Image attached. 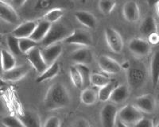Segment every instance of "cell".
<instances>
[{"instance_id":"obj_19","label":"cell","mask_w":159,"mask_h":127,"mask_svg":"<svg viewBox=\"0 0 159 127\" xmlns=\"http://www.w3.org/2000/svg\"><path fill=\"white\" fill-rule=\"evenodd\" d=\"M18 118L25 127H42L38 114L30 111H26L18 115Z\"/></svg>"},{"instance_id":"obj_32","label":"cell","mask_w":159,"mask_h":127,"mask_svg":"<svg viewBox=\"0 0 159 127\" xmlns=\"http://www.w3.org/2000/svg\"><path fill=\"white\" fill-rule=\"evenodd\" d=\"M38 42L32 40L31 38H21L19 39V48L21 53H27L33 49L38 47Z\"/></svg>"},{"instance_id":"obj_24","label":"cell","mask_w":159,"mask_h":127,"mask_svg":"<svg viewBox=\"0 0 159 127\" xmlns=\"http://www.w3.org/2000/svg\"><path fill=\"white\" fill-rule=\"evenodd\" d=\"M119 85V84L118 81L111 80L108 84L100 87L99 89V91H98V100H99L100 102H103V103L108 101L110 99L112 92L114 91L115 89Z\"/></svg>"},{"instance_id":"obj_10","label":"cell","mask_w":159,"mask_h":127,"mask_svg":"<svg viewBox=\"0 0 159 127\" xmlns=\"http://www.w3.org/2000/svg\"><path fill=\"white\" fill-rule=\"evenodd\" d=\"M128 49L134 56L143 57L150 53L151 45L143 38H133L129 42Z\"/></svg>"},{"instance_id":"obj_18","label":"cell","mask_w":159,"mask_h":127,"mask_svg":"<svg viewBox=\"0 0 159 127\" xmlns=\"http://www.w3.org/2000/svg\"><path fill=\"white\" fill-rule=\"evenodd\" d=\"M93 55L87 47H81L73 51L70 55V58L75 64H89L92 62Z\"/></svg>"},{"instance_id":"obj_13","label":"cell","mask_w":159,"mask_h":127,"mask_svg":"<svg viewBox=\"0 0 159 127\" xmlns=\"http://www.w3.org/2000/svg\"><path fill=\"white\" fill-rule=\"evenodd\" d=\"M63 48L60 44L57 43L54 45L44 47L41 49L42 56L48 66L51 65L53 63L57 62V60L59 58V56L61 55Z\"/></svg>"},{"instance_id":"obj_23","label":"cell","mask_w":159,"mask_h":127,"mask_svg":"<svg viewBox=\"0 0 159 127\" xmlns=\"http://www.w3.org/2000/svg\"><path fill=\"white\" fill-rule=\"evenodd\" d=\"M51 25H52V24L46 22V21H41L38 23L36 28H35L30 38L37 42H42V40L45 37V36L47 35L48 32L51 28Z\"/></svg>"},{"instance_id":"obj_46","label":"cell","mask_w":159,"mask_h":127,"mask_svg":"<svg viewBox=\"0 0 159 127\" xmlns=\"http://www.w3.org/2000/svg\"><path fill=\"white\" fill-rule=\"evenodd\" d=\"M7 82L5 81V80L0 76V88H2V87L7 86Z\"/></svg>"},{"instance_id":"obj_48","label":"cell","mask_w":159,"mask_h":127,"mask_svg":"<svg viewBox=\"0 0 159 127\" xmlns=\"http://www.w3.org/2000/svg\"><path fill=\"white\" fill-rule=\"evenodd\" d=\"M2 35L0 33V43L2 42Z\"/></svg>"},{"instance_id":"obj_25","label":"cell","mask_w":159,"mask_h":127,"mask_svg":"<svg viewBox=\"0 0 159 127\" xmlns=\"http://www.w3.org/2000/svg\"><path fill=\"white\" fill-rule=\"evenodd\" d=\"M60 72V65L57 62H55L51 65L48 66V68L45 71L40 74V76L37 78L36 81L38 83H43L47 80H52L55 78Z\"/></svg>"},{"instance_id":"obj_37","label":"cell","mask_w":159,"mask_h":127,"mask_svg":"<svg viewBox=\"0 0 159 127\" xmlns=\"http://www.w3.org/2000/svg\"><path fill=\"white\" fill-rule=\"evenodd\" d=\"M43 127H61V119L57 116H50L46 119Z\"/></svg>"},{"instance_id":"obj_11","label":"cell","mask_w":159,"mask_h":127,"mask_svg":"<svg viewBox=\"0 0 159 127\" xmlns=\"http://www.w3.org/2000/svg\"><path fill=\"white\" fill-rule=\"evenodd\" d=\"M98 65L103 72L107 74H119L123 69L117 60L106 55H102L98 58Z\"/></svg>"},{"instance_id":"obj_42","label":"cell","mask_w":159,"mask_h":127,"mask_svg":"<svg viewBox=\"0 0 159 127\" xmlns=\"http://www.w3.org/2000/svg\"><path fill=\"white\" fill-rule=\"evenodd\" d=\"M7 111V110L3 100L0 98V114H6Z\"/></svg>"},{"instance_id":"obj_16","label":"cell","mask_w":159,"mask_h":127,"mask_svg":"<svg viewBox=\"0 0 159 127\" xmlns=\"http://www.w3.org/2000/svg\"><path fill=\"white\" fill-rule=\"evenodd\" d=\"M123 15L129 22H136L140 18V9L137 2L134 0H129L124 4Z\"/></svg>"},{"instance_id":"obj_44","label":"cell","mask_w":159,"mask_h":127,"mask_svg":"<svg viewBox=\"0 0 159 127\" xmlns=\"http://www.w3.org/2000/svg\"><path fill=\"white\" fill-rule=\"evenodd\" d=\"M116 127H130V126L127 125V124H125L124 122H121L119 119H117V121H116Z\"/></svg>"},{"instance_id":"obj_14","label":"cell","mask_w":159,"mask_h":127,"mask_svg":"<svg viewBox=\"0 0 159 127\" xmlns=\"http://www.w3.org/2000/svg\"><path fill=\"white\" fill-rule=\"evenodd\" d=\"M0 19L7 23L15 25L19 22V16L15 8L7 2L0 0Z\"/></svg>"},{"instance_id":"obj_9","label":"cell","mask_w":159,"mask_h":127,"mask_svg":"<svg viewBox=\"0 0 159 127\" xmlns=\"http://www.w3.org/2000/svg\"><path fill=\"white\" fill-rule=\"evenodd\" d=\"M133 105L143 114H152L155 111V99L150 94H143L134 99Z\"/></svg>"},{"instance_id":"obj_8","label":"cell","mask_w":159,"mask_h":127,"mask_svg":"<svg viewBox=\"0 0 159 127\" xmlns=\"http://www.w3.org/2000/svg\"><path fill=\"white\" fill-rule=\"evenodd\" d=\"M71 3L69 0H36L34 11L38 14L43 12V15L45 13L54 8H62L65 7H70Z\"/></svg>"},{"instance_id":"obj_51","label":"cell","mask_w":159,"mask_h":127,"mask_svg":"<svg viewBox=\"0 0 159 127\" xmlns=\"http://www.w3.org/2000/svg\"><path fill=\"white\" fill-rule=\"evenodd\" d=\"M81 2H86V0H81Z\"/></svg>"},{"instance_id":"obj_15","label":"cell","mask_w":159,"mask_h":127,"mask_svg":"<svg viewBox=\"0 0 159 127\" xmlns=\"http://www.w3.org/2000/svg\"><path fill=\"white\" fill-rule=\"evenodd\" d=\"M30 70V68L28 65L16 66L9 71L4 72L2 78L7 83L8 82L14 83V82L19 81L29 73Z\"/></svg>"},{"instance_id":"obj_5","label":"cell","mask_w":159,"mask_h":127,"mask_svg":"<svg viewBox=\"0 0 159 127\" xmlns=\"http://www.w3.org/2000/svg\"><path fill=\"white\" fill-rule=\"evenodd\" d=\"M104 36L109 49L115 53H121L124 48V42L119 31L114 28L107 27L104 30Z\"/></svg>"},{"instance_id":"obj_2","label":"cell","mask_w":159,"mask_h":127,"mask_svg":"<svg viewBox=\"0 0 159 127\" xmlns=\"http://www.w3.org/2000/svg\"><path fill=\"white\" fill-rule=\"evenodd\" d=\"M127 80L129 87L134 90L141 88L147 80V69L143 62L133 61L127 64Z\"/></svg>"},{"instance_id":"obj_22","label":"cell","mask_w":159,"mask_h":127,"mask_svg":"<svg viewBox=\"0 0 159 127\" xmlns=\"http://www.w3.org/2000/svg\"><path fill=\"white\" fill-rule=\"evenodd\" d=\"M139 31L143 36L149 37L150 35L157 33V25L154 17L148 16L141 23Z\"/></svg>"},{"instance_id":"obj_45","label":"cell","mask_w":159,"mask_h":127,"mask_svg":"<svg viewBox=\"0 0 159 127\" xmlns=\"http://www.w3.org/2000/svg\"><path fill=\"white\" fill-rule=\"evenodd\" d=\"M147 3L152 7H154L157 3H159V0H147Z\"/></svg>"},{"instance_id":"obj_31","label":"cell","mask_w":159,"mask_h":127,"mask_svg":"<svg viewBox=\"0 0 159 127\" xmlns=\"http://www.w3.org/2000/svg\"><path fill=\"white\" fill-rule=\"evenodd\" d=\"M108 76L100 73H92L90 76V84L94 87L100 88L111 81Z\"/></svg>"},{"instance_id":"obj_7","label":"cell","mask_w":159,"mask_h":127,"mask_svg":"<svg viewBox=\"0 0 159 127\" xmlns=\"http://www.w3.org/2000/svg\"><path fill=\"white\" fill-rule=\"evenodd\" d=\"M118 110L114 103H107L102 107L100 120L102 127H116L118 118Z\"/></svg>"},{"instance_id":"obj_26","label":"cell","mask_w":159,"mask_h":127,"mask_svg":"<svg viewBox=\"0 0 159 127\" xmlns=\"http://www.w3.org/2000/svg\"><path fill=\"white\" fill-rule=\"evenodd\" d=\"M150 77L153 87H156L159 83V51H156L151 58Z\"/></svg>"},{"instance_id":"obj_21","label":"cell","mask_w":159,"mask_h":127,"mask_svg":"<svg viewBox=\"0 0 159 127\" xmlns=\"http://www.w3.org/2000/svg\"><path fill=\"white\" fill-rule=\"evenodd\" d=\"M129 95H130L129 87L126 85L119 84L112 92L109 100L111 102V103L120 104L127 101V99L129 98Z\"/></svg>"},{"instance_id":"obj_27","label":"cell","mask_w":159,"mask_h":127,"mask_svg":"<svg viewBox=\"0 0 159 127\" xmlns=\"http://www.w3.org/2000/svg\"><path fill=\"white\" fill-rule=\"evenodd\" d=\"M80 100L85 105H93L98 100V92L92 87L84 88L80 94Z\"/></svg>"},{"instance_id":"obj_38","label":"cell","mask_w":159,"mask_h":127,"mask_svg":"<svg viewBox=\"0 0 159 127\" xmlns=\"http://www.w3.org/2000/svg\"><path fill=\"white\" fill-rule=\"evenodd\" d=\"M154 121L150 118L143 117L141 120H139L137 123L134 124L132 127H154Z\"/></svg>"},{"instance_id":"obj_47","label":"cell","mask_w":159,"mask_h":127,"mask_svg":"<svg viewBox=\"0 0 159 127\" xmlns=\"http://www.w3.org/2000/svg\"><path fill=\"white\" fill-rule=\"evenodd\" d=\"M156 11H157V14L159 15V3H157L156 5Z\"/></svg>"},{"instance_id":"obj_35","label":"cell","mask_w":159,"mask_h":127,"mask_svg":"<svg viewBox=\"0 0 159 127\" xmlns=\"http://www.w3.org/2000/svg\"><path fill=\"white\" fill-rule=\"evenodd\" d=\"M1 122L6 127H25L18 117L13 115H5Z\"/></svg>"},{"instance_id":"obj_40","label":"cell","mask_w":159,"mask_h":127,"mask_svg":"<svg viewBox=\"0 0 159 127\" xmlns=\"http://www.w3.org/2000/svg\"><path fill=\"white\" fill-rule=\"evenodd\" d=\"M148 40L150 45H155V44L158 43L159 42L158 33H154V34L150 35V36L148 37Z\"/></svg>"},{"instance_id":"obj_28","label":"cell","mask_w":159,"mask_h":127,"mask_svg":"<svg viewBox=\"0 0 159 127\" xmlns=\"http://www.w3.org/2000/svg\"><path fill=\"white\" fill-rule=\"evenodd\" d=\"M2 62L4 72L9 71L16 67V59L15 55L7 49H2Z\"/></svg>"},{"instance_id":"obj_29","label":"cell","mask_w":159,"mask_h":127,"mask_svg":"<svg viewBox=\"0 0 159 127\" xmlns=\"http://www.w3.org/2000/svg\"><path fill=\"white\" fill-rule=\"evenodd\" d=\"M65 15V11L62 8H54L48 12H46L43 15V20L49 22L51 24L56 23L61 20V18Z\"/></svg>"},{"instance_id":"obj_20","label":"cell","mask_w":159,"mask_h":127,"mask_svg":"<svg viewBox=\"0 0 159 127\" xmlns=\"http://www.w3.org/2000/svg\"><path fill=\"white\" fill-rule=\"evenodd\" d=\"M74 16L76 18V20L84 25L85 27L89 29H95L97 24V21L94 15L92 13L85 11H76L74 13Z\"/></svg>"},{"instance_id":"obj_43","label":"cell","mask_w":159,"mask_h":127,"mask_svg":"<svg viewBox=\"0 0 159 127\" xmlns=\"http://www.w3.org/2000/svg\"><path fill=\"white\" fill-rule=\"evenodd\" d=\"M2 48L0 46V76L2 77V74H3L4 71L2 68Z\"/></svg>"},{"instance_id":"obj_41","label":"cell","mask_w":159,"mask_h":127,"mask_svg":"<svg viewBox=\"0 0 159 127\" xmlns=\"http://www.w3.org/2000/svg\"><path fill=\"white\" fill-rule=\"evenodd\" d=\"M27 2V0H12L13 5L15 6V7L20 8L23 7Z\"/></svg>"},{"instance_id":"obj_33","label":"cell","mask_w":159,"mask_h":127,"mask_svg":"<svg viewBox=\"0 0 159 127\" xmlns=\"http://www.w3.org/2000/svg\"><path fill=\"white\" fill-rule=\"evenodd\" d=\"M116 5V0H99V9L103 15H109Z\"/></svg>"},{"instance_id":"obj_50","label":"cell","mask_w":159,"mask_h":127,"mask_svg":"<svg viewBox=\"0 0 159 127\" xmlns=\"http://www.w3.org/2000/svg\"><path fill=\"white\" fill-rule=\"evenodd\" d=\"M154 127H159V122H158V123H157V125H156L155 126H154Z\"/></svg>"},{"instance_id":"obj_39","label":"cell","mask_w":159,"mask_h":127,"mask_svg":"<svg viewBox=\"0 0 159 127\" xmlns=\"http://www.w3.org/2000/svg\"><path fill=\"white\" fill-rule=\"evenodd\" d=\"M75 127H92L91 126L90 123L87 119L81 118L76 121V124H75Z\"/></svg>"},{"instance_id":"obj_6","label":"cell","mask_w":159,"mask_h":127,"mask_svg":"<svg viewBox=\"0 0 159 127\" xmlns=\"http://www.w3.org/2000/svg\"><path fill=\"white\" fill-rule=\"evenodd\" d=\"M64 42L68 45L88 47L92 44V37L89 31L83 29H76L65 38Z\"/></svg>"},{"instance_id":"obj_1","label":"cell","mask_w":159,"mask_h":127,"mask_svg":"<svg viewBox=\"0 0 159 127\" xmlns=\"http://www.w3.org/2000/svg\"><path fill=\"white\" fill-rule=\"evenodd\" d=\"M70 101V94L67 87L61 83H55L45 93L44 107L47 111H56L68 107Z\"/></svg>"},{"instance_id":"obj_30","label":"cell","mask_w":159,"mask_h":127,"mask_svg":"<svg viewBox=\"0 0 159 127\" xmlns=\"http://www.w3.org/2000/svg\"><path fill=\"white\" fill-rule=\"evenodd\" d=\"M69 76L72 80V84L77 89H82L84 87V81L82 76L80 73L79 70L77 69L76 66L72 65L69 68Z\"/></svg>"},{"instance_id":"obj_17","label":"cell","mask_w":159,"mask_h":127,"mask_svg":"<svg viewBox=\"0 0 159 127\" xmlns=\"http://www.w3.org/2000/svg\"><path fill=\"white\" fill-rule=\"evenodd\" d=\"M37 23L36 21L29 20L25 22H22L18 25L14 30L12 31L11 34L13 36L16 37L18 39L21 38H27L30 37L31 34L33 33L34 30L36 28Z\"/></svg>"},{"instance_id":"obj_36","label":"cell","mask_w":159,"mask_h":127,"mask_svg":"<svg viewBox=\"0 0 159 127\" xmlns=\"http://www.w3.org/2000/svg\"><path fill=\"white\" fill-rule=\"evenodd\" d=\"M77 68V69L79 70L80 73L81 75L82 79H83L84 81V86L88 85L89 84H90V76H91V72L90 69H89V66L87 64H75Z\"/></svg>"},{"instance_id":"obj_4","label":"cell","mask_w":159,"mask_h":127,"mask_svg":"<svg viewBox=\"0 0 159 127\" xmlns=\"http://www.w3.org/2000/svg\"><path fill=\"white\" fill-rule=\"evenodd\" d=\"M143 113L133 104H128L118 111V119L127 125H133L143 118Z\"/></svg>"},{"instance_id":"obj_34","label":"cell","mask_w":159,"mask_h":127,"mask_svg":"<svg viewBox=\"0 0 159 127\" xmlns=\"http://www.w3.org/2000/svg\"><path fill=\"white\" fill-rule=\"evenodd\" d=\"M7 46L9 51L12 54L18 55L21 53L19 48V39L18 38L11 34L7 38Z\"/></svg>"},{"instance_id":"obj_49","label":"cell","mask_w":159,"mask_h":127,"mask_svg":"<svg viewBox=\"0 0 159 127\" xmlns=\"http://www.w3.org/2000/svg\"><path fill=\"white\" fill-rule=\"evenodd\" d=\"M2 1H4L6 2H12V0H2Z\"/></svg>"},{"instance_id":"obj_12","label":"cell","mask_w":159,"mask_h":127,"mask_svg":"<svg viewBox=\"0 0 159 127\" xmlns=\"http://www.w3.org/2000/svg\"><path fill=\"white\" fill-rule=\"evenodd\" d=\"M26 55H27L28 61L30 62L31 66L36 70L37 72L41 74L48 68V65L45 63L41 53V49L38 47L33 49L29 53H26Z\"/></svg>"},{"instance_id":"obj_3","label":"cell","mask_w":159,"mask_h":127,"mask_svg":"<svg viewBox=\"0 0 159 127\" xmlns=\"http://www.w3.org/2000/svg\"><path fill=\"white\" fill-rule=\"evenodd\" d=\"M72 33L69 28L62 22H56L52 24L47 35L41 42L44 47L54 45L62 40H65Z\"/></svg>"}]
</instances>
